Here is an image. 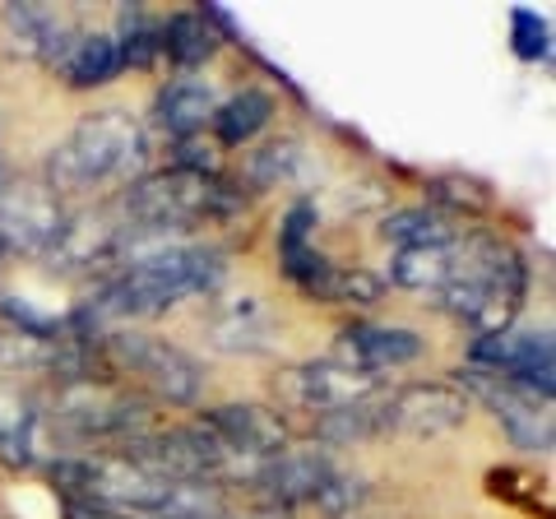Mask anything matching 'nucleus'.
<instances>
[{
  "label": "nucleus",
  "instance_id": "4",
  "mask_svg": "<svg viewBox=\"0 0 556 519\" xmlns=\"http://www.w3.org/2000/svg\"><path fill=\"white\" fill-rule=\"evenodd\" d=\"M51 478L65 492H75L84 506L112 510V515H163L172 482L153 478L149 469H139L126 455H93V459H56Z\"/></svg>",
  "mask_w": 556,
  "mask_h": 519
},
{
  "label": "nucleus",
  "instance_id": "1",
  "mask_svg": "<svg viewBox=\"0 0 556 519\" xmlns=\"http://www.w3.org/2000/svg\"><path fill=\"white\" fill-rule=\"evenodd\" d=\"M223 279V255L204 246H159L130 255V265L116 274L102 292L98 311L121 320H149L163 316L186 298L214 292Z\"/></svg>",
  "mask_w": 556,
  "mask_h": 519
},
{
  "label": "nucleus",
  "instance_id": "29",
  "mask_svg": "<svg viewBox=\"0 0 556 519\" xmlns=\"http://www.w3.org/2000/svg\"><path fill=\"white\" fill-rule=\"evenodd\" d=\"M362 496H367V488H362L357 478L329 473V478H325V488L316 492V506H320L329 519H343V515H353V510L362 506Z\"/></svg>",
  "mask_w": 556,
  "mask_h": 519
},
{
  "label": "nucleus",
  "instance_id": "11",
  "mask_svg": "<svg viewBox=\"0 0 556 519\" xmlns=\"http://www.w3.org/2000/svg\"><path fill=\"white\" fill-rule=\"evenodd\" d=\"M468 418V394L455 385H404L386 394V431L413 441H431L459 431Z\"/></svg>",
  "mask_w": 556,
  "mask_h": 519
},
{
  "label": "nucleus",
  "instance_id": "8",
  "mask_svg": "<svg viewBox=\"0 0 556 519\" xmlns=\"http://www.w3.org/2000/svg\"><path fill=\"white\" fill-rule=\"evenodd\" d=\"M126 218H121L116 204H102V210H84V214H70L61 223L56 241L47 246L51 269L61 274H79V269H102V265H116L126 255Z\"/></svg>",
  "mask_w": 556,
  "mask_h": 519
},
{
  "label": "nucleus",
  "instance_id": "15",
  "mask_svg": "<svg viewBox=\"0 0 556 519\" xmlns=\"http://www.w3.org/2000/svg\"><path fill=\"white\" fill-rule=\"evenodd\" d=\"M422 353V339L413 330H399V325H353V330L339 334L334 362L357 371H386V367H404Z\"/></svg>",
  "mask_w": 556,
  "mask_h": 519
},
{
  "label": "nucleus",
  "instance_id": "13",
  "mask_svg": "<svg viewBox=\"0 0 556 519\" xmlns=\"http://www.w3.org/2000/svg\"><path fill=\"white\" fill-rule=\"evenodd\" d=\"M473 367L496 371L506 380H519L538 394H552V339L547 334H486L473 343Z\"/></svg>",
  "mask_w": 556,
  "mask_h": 519
},
{
  "label": "nucleus",
  "instance_id": "20",
  "mask_svg": "<svg viewBox=\"0 0 556 519\" xmlns=\"http://www.w3.org/2000/svg\"><path fill=\"white\" fill-rule=\"evenodd\" d=\"M269 116H274V98L265 89H241L237 98L218 102L214 130H218L223 144H247L251 135H260L269 126Z\"/></svg>",
  "mask_w": 556,
  "mask_h": 519
},
{
  "label": "nucleus",
  "instance_id": "10",
  "mask_svg": "<svg viewBox=\"0 0 556 519\" xmlns=\"http://www.w3.org/2000/svg\"><path fill=\"white\" fill-rule=\"evenodd\" d=\"M376 390H380V380L371 371L343 367L334 357L306 362V367H292L283 376V400L298 404L302 413H316V418H329V413H339V408L371 400Z\"/></svg>",
  "mask_w": 556,
  "mask_h": 519
},
{
  "label": "nucleus",
  "instance_id": "22",
  "mask_svg": "<svg viewBox=\"0 0 556 519\" xmlns=\"http://www.w3.org/2000/svg\"><path fill=\"white\" fill-rule=\"evenodd\" d=\"M56 339L38 325H0V367L5 371H51V357H56Z\"/></svg>",
  "mask_w": 556,
  "mask_h": 519
},
{
  "label": "nucleus",
  "instance_id": "27",
  "mask_svg": "<svg viewBox=\"0 0 556 519\" xmlns=\"http://www.w3.org/2000/svg\"><path fill=\"white\" fill-rule=\"evenodd\" d=\"M121 65H149L163 51V24H153L144 10H126L121 14Z\"/></svg>",
  "mask_w": 556,
  "mask_h": 519
},
{
  "label": "nucleus",
  "instance_id": "17",
  "mask_svg": "<svg viewBox=\"0 0 556 519\" xmlns=\"http://www.w3.org/2000/svg\"><path fill=\"white\" fill-rule=\"evenodd\" d=\"M208 339L223 353H260L269 343V316L255 298H237L223 302L214 316H208Z\"/></svg>",
  "mask_w": 556,
  "mask_h": 519
},
{
  "label": "nucleus",
  "instance_id": "26",
  "mask_svg": "<svg viewBox=\"0 0 556 519\" xmlns=\"http://www.w3.org/2000/svg\"><path fill=\"white\" fill-rule=\"evenodd\" d=\"M380 283L376 274L367 269H339V265H329L320 279H311L302 292H311V298H320V302H357V306H367L380 298Z\"/></svg>",
  "mask_w": 556,
  "mask_h": 519
},
{
  "label": "nucleus",
  "instance_id": "31",
  "mask_svg": "<svg viewBox=\"0 0 556 519\" xmlns=\"http://www.w3.org/2000/svg\"><path fill=\"white\" fill-rule=\"evenodd\" d=\"M515 51L519 56H529V61H538V56H547V24L538 20L533 10H515Z\"/></svg>",
  "mask_w": 556,
  "mask_h": 519
},
{
  "label": "nucleus",
  "instance_id": "9",
  "mask_svg": "<svg viewBox=\"0 0 556 519\" xmlns=\"http://www.w3.org/2000/svg\"><path fill=\"white\" fill-rule=\"evenodd\" d=\"M61 195L47 181H10L0 186V251L47 255L61 232Z\"/></svg>",
  "mask_w": 556,
  "mask_h": 519
},
{
  "label": "nucleus",
  "instance_id": "24",
  "mask_svg": "<svg viewBox=\"0 0 556 519\" xmlns=\"http://www.w3.org/2000/svg\"><path fill=\"white\" fill-rule=\"evenodd\" d=\"M450 269H455V251L450 246H413L394 255L390 279L399 288H445Z\"/></svg>",
  "mask_w": 556,
  "mask_h": 519
},
{
  "label": "nucleus",
  "instance_id": "23",
  "mask_svg": "<svg viewBox=\"0 0 556 519\" xmlns=\"http://www.w3.org/2000/svg\"><path fill=\"white\" fill-rule=\"evenodd\" d=\"M380 237L399 241L404 251H413V246H450L455 223L441 218L437 210H394L386 223H380Z\"/></svg>",
  "mask_w": 556,
  "mask_h": 519
},
{
  "label": "nucleus",
  "instance_id": "2",
  "mask_svg": "<svg viewBox=\"0 0 556 519\" xmlns=\"http://www.w3.org/2000/svg\"><path fill=\"white\" fill-rule=\"evenodd\" d=\"M525 302V260L501 237H468L455 255V269L441 288V306L468 320L478 339L510 330Z\"/></svg>",
  "mask_w": 556,
  "mask_h": 519
},
{
  "label": "nucleus",
  "instance_id": "28",
  "mask_svg": "<svg viewBox=\"0 0 556 519\" xmlns=\"http://www.w3.org/2000/svg\"><path fill=\"white\" fill-rule=\"evenodd\" d=\"M427 195L431 204H441V210H455V214H482L492 195H486V186L464 177V172H445V177H431L427 181Z\"/></svg>",
  "mask_w": 556,
  "mask_h": 519
},
{
  "label": "nucleus",
  "instance_id": "21",
  "mask_svg": "<svg viewBox=\"0 0 556 519\" xmlns=\"http://www.w3.org/2000/svg\"><path fill=\"white\" fill-rule=\"evenodd\" d=\"M33 431H38L33 404L14 390H0V464H10V469L33 464Z\"/></svg>",
  "mask_w": 556,
  "mask_h": 519
},
{
  "label": "nucleus",
  "instance_id": "5",
  "mask_svg": "<svg viewBox=\"0 0 556 519\" xmlns=\"http://www.w3.org/2000/svg\"><path fill=\"white\" fill-rule=\"evenodd\" d=\"M102 353H108V367L116 371H135L139 380H149L153 390L163 394L167 404H190L204 385L200 376V362L172 349L167 339H153V334H108L102 339Z\"/></svg>",
  "mask_w": 556,
  "mask_h": 519
},
{
  "label": "nucleus",
  "instance_id": "19",
  "mask_svg": "<svg viewBox=\"0 0 556 519\" xmlns=\"http://www.w3.org/2000/svg\"><path fill=\"white\" fill-rule=\"evenodd\" d=\"M61 71L75 89H93V84H108L116 71H121V51H116V38L108 33H84L65 47L61 56Z\"/></svg>",
  "mask_w": 556,
  "mask_h": 519
},
{
  "label": "nucleus",
  "instance_id": "12",
  "mask_svg": "<svg viewBox=\"0 0 556 519\" xmlns=\"http://www.w3.org/2000/svg\"><path fill=\"white\" fill-rule=\"evenodd\" d=\"M214 431V441L228 450V459H255V464H265L274 455H283L288 450V427L278 413L269 408H260V404H223V408H208L204 413V422Z\"/></svg>",
  "mask_w": 556,
  "mask_h": 519
},
{
  "label": "nucleus",
  "instance_id": "3",
  "mask_svg": "<svg viewBox=\"0 0 556 519\" xmlns=\"http://www.w3.org/2000/svg\"><path fill=\"white\" fill-rule=\"evenodd\" d=\"M149 149H144V130L130 112H93L84 116L70 140L51 153L47 163V186L56 195H75V190H93V186H116L130 181L144 167Z\"/></svg>",
  "mask_w": 556,
  "mask_h": 519
},
{
  "label": "nucleus",
  "instance_id": "30",
  "mask_svg": "<svg viewBox=\"0 0 556 519\" xmlns=\"http://www.w3.org/2000/svg\"><path fill=\"white\" fill-rule=\"evenodd\" d=\"M292 163H298V144L292 140H278V144H265L260 153H251V181L255 186H274V181H283Z\"/></svg>",
  "mask_w": 556,
  "mask_h": 519
},
{
  "label": "nucleus",
  "instance_id": "14",
  "mask_svg": "<svg viewBox=\"0 0 556 519\" xmlns=\"http://www.w3.org/2000/svg\"><path fill=\"white\" fill-rule=\"evenodd\" d=\"M329 473H334V464H329L320 450H283V455L260 464L251 478H255V488L269 496V506L288 510V506H298V501H316Z\"/></svg>",
  "mask_w": 556,
  "mask_h": 519
},
{
  "label": "nucleus",
  "instance_id": "16",
  "mask_svg": "<svg viewBox=\"0 0 556 519\" xmlns=\"http://www.w3.org/2000/svg\"><path fill=\"white\" fill-rule=\"evenodd\" d=\"M5 24H10L14 51H24V56H33V61H61L65 47L75 42L70 24L51 5H10Z\"/></svg>",
  "mask_w": 556,
  "mask_h": 519
},
{
  "label": "nucleus",
  "instance_id": "6",
  "mask_svg": "<svg viewBox=\"0 0 556 519\" xmlns=\"http://www.w3.org/2000/svg\"><path fill=\"white\" fill-rule=\"evenodd\" d=\"M459 385L468 394H478V400L496 413V422L510 431L515 445H525V450L552 445V394H538L529 385H519V380H506V376L482 371V367L459 371Z\"/></svg>",
  "mask_w": 556,
  "mask_h": 519
},
{
  "label": "nucleus",
  "instance_id": "18",
  "mask_svg": "<svg viewBox=\"0 0 556 519\" xmlns=\"http://www.w3.org/2000/svg\"><path fill=\"white\" fill-rule=\"evenodd\" d=\"M214 112H218V98H214V84H204V79H177L159 93V121L177 140L200 135L204 121H214Z\"/></svg>",
  "mask_w": 556,
  "mask_h": 519
},
{
  "label": "nucleus",
  "instance_id": "7",
  "mask_svg": "<svg viewBox=\"0 0 556 519\" xmlns=\"http://www.w3.org/2000/svg\"><path fill=\"white\" fill-rule=\"evenodd\" d=\"M56 418L75 436H139V427L149 422V408L135 394L116 390L112 380H79V385L61 390Z\"/></svg>",
  "mask_w": 556,
  "mask_h": 519
},
{
  "label": "nucleus",
  "instance_id": "25",
  "mask_svg": "<svg viewBox=\"0 0 556 519\" xmlns=\"http://www.w3.org/2000/svg\"><path fill=\"white\" fill-rule=\"evenodd\" d=\"M163 51L177 65H200L214 56V28L204 24V14H172L163 24Z\"/></svg>",
  "mask_w": 556,
  "mask_h": 519
}]
</instances>
